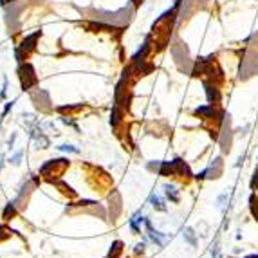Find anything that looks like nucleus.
<instances>
[{"instance_id":"1","label":"nucleus","mask_w":258,"mask_h":258,"mask_svg":"<svg viewBox=\"0 0 258 258\" xmlns=\"http://www.w3.org/2000/svg\"><path fill=\"white\" fill-rule=\"evenodd\" d=\"M146 231H148V235H150V239L154 240V242L157 244V246H165V240H166V235L159 233V231H156V229L152 228V224L146 220Z\"/></svg>"},{"instance_id":"2","label":"nucleus","mask_w":258,"mask_h":258,"mask_svg":"<svg viewBox=\"0 0 258 258\" xmlns=\"http://www.w3.org/2000/svg\"><path fill=\"white\" fill-rule=\"evenodd\" d=\"M38 36H40V31H36V33L34 34H31V36H27V38L24 40V42H22V45H20V49H18V56L22 53H27V51H31V49L34 47V42H36V40H38Z\"/></svg>"},{"instance_id":"3","label":"nucleus","mask_w":258,"mask_h":258,"mask_svg":"<svg viewBox=\"0 0 258 258\" xmlns=\"http://www.w3.org/2000/svg\"><path fill=\"white\" fill-rule=\"evenodd\" d=\"M195 114H200V116H204V117H213L215 108H213V105H210V107H200L195 110Z\"/></svg>"},{"instance_id":"4","label":"nucleus","mask_w":258,"mask_h":258,"mask_svg":"<svg viewBox=\"0 0 258 258\" xmlns=\"http://www.w3.org/2000/svg\"><path fill=\"white\" fill-rule=\"evenodd\" d=\"M165 190H166V195H168V197H170L173 202H177V200H179V193H177L175 186H173V184H166Z\"/></svg>"},{"instance_id":"5","label":"nucleus","mask_w":258,"mask_h":258,"mask_svg":"<svg viewBox=\"0 0 258 258\" xmlns=\"http://www.w3.org/2000/svg\"><path fill=\"white\" fill-rule=\"evenodd\" d=\"M206 92H208V99L210 101H217L219 99V90L215 87H211V85H206Z\"/></svg>"},{"instance_id":"6","label":"nucleus","mask_w":258,"mask_h":258,"mask_svg":"<svg viewBox=\"0 0 258 258\" xmlns=\"http://www.w3.org/2000/svg\"><path fill=\"white\" fill-rule=\"evenodd\" d=\"M150 202L156 206L157 210H161V211L166 210V206L163 204V199H161V197H157V195H152V197H150Z\"/></svg>"},{"instance_id":"7","label":"nucleus","mask_w":258,"mask_h":258,"mask_svg":"<svg viewBox=\"0 0 258 258\" xmlns=\"http://www.w3.org/2000/svg\"><path fill=\"white\" fill-rule=\"evenodd\" d=\"M184 237H186V240H188V242L191 244V246H195V244H197V240H195V237H193V231H191V229H186Z\"/></svg>"},{"instance_id":"8","label":"nucleus","mask_w":258,"mask_h":258,"mask_svg":"<svg viewBox=\"0 0 258 258\" xmlns=\"http://www.w3.org/2000/svg\"><path fill=\"white\" fill-rule=\"evenodd\" d=\"M60 150H65V152H78V148H73V146H69V145H62V146H60Z\"/></svg>"},{"instance_id":"9","label":"nucleus","mask_w":258,"mask_h":258,"mask_svg":"<svg viewBox=\"0 0 258 258\" xmlns=\"http://www.w3.org/2000/svg\"><path fill=\"white\" fill-rule=\"evenodd\" d=\"M20 157H22V152H18V154H15V157L11 159V161H13V165H18V163H20Z\"/></svg>"},{"instance_id":"10","label":"nucleus","mask_w":258,"mask_h":258,"mask_svg":"<svg viewBox=\"0 0 258 258\" xmlns=\"http://www.w3.org/2000/svg\"><path fill=\"white\" fill-rule=\"evenodd\" d=\"M9 2H11V0H9Z\"/></svg>"}]
</instances>
